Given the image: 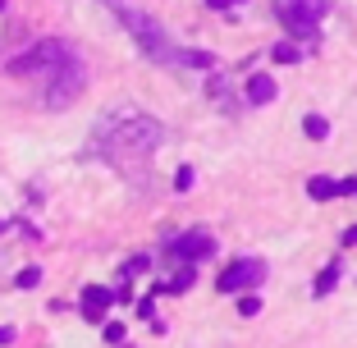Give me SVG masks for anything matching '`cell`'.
Segmentation results:
<instances>
[{
  "label": "cell",
  "mask_w": 357,
  "mask_h": 348,
  "mask_svg": "<svg viewBox=\"0 0 357 348\" xmlns=\"http://www.w3.org/2000/svg\"><path fill=\"white\" fill-rule=\"evenodd\" d=\"M174 64H188V69H215V55H211V51H178Z\"/></svg>",
  "instance_id": "obj_13"
},
{
  "label": "cell",
  "mask_w": 357,
  "mask_h": 348,
  "mask_svg": "<svg viewBox=\"0 0 357 348\" xmlns=\"http://www.w3.org/2000/svg\"><path fill=\"white\" fill-rule=\"evenodd\" d=\"M206 92H211V101H225V78L211 74V87H206Z\"/></svg>",
  "instance_id": "obj_21"
},
{
  "label": "cell",
  "mask_w": 357,
  "mask_h": 348,
  "mask_svg": "<svg viewBox=\"0 0 357 348\" xmlns=\"http://www.w3.org/2000/svg\"><path fill=\"white\" fill-rule=\"evenodd\" d=\"M37 285H42V266H23L14 275V289H37Z\"/></svg>",
  "instance_id": "obj_16"
},
{
  "label": "cell",
  "mask_w": 357,
  "mask_h": 348,
  "mask_svg": "<svg viewBox=\"0 0 357 348\" xmlns=\"http://www.w3.org/2000/svg\"><path fill=\"white\" fill-rule=\"evenodd\" d=\"M0 10H5V0H0Z\"/></svg>",
  "instance_id": "obj_25"
},
{
  "label": "cell",
  "mask_w": 357,
  "mask_h": 348,
  "mask_svg": "<svg viewBox=\"0 0 357 348\" xmlns=\"http://www.w3.org/2000/svg\"><path fill=\"white\" fill-rule=\"evenodd\" d=\"M307 197L312 202H330V197H339V183L326 179V174H312V179H307Z\"/></svg>",
  "instance_id": "obj_10"
},
{
  "label": "cell",
  "mask_w": 357,
  "mask_h": 348,
  "mask_svg": "<svg viewBox=\"0 0 357 348\" xmlns=\"http://www.w3.org/2000/svg\"><path fill=\"white\" fill-rule=\"evenodd\" d=\"M275 92H280V87H275L271 74H252V78H248V87H243V101H248V106H271Z\"/></svg>",
  "instance_id": "obj_9"
},
{
  "label": "cell",
  "mask_w": 357,
  "mask_h": 348,
  "mask_svg": "<svg viewBox=\"0 0 357 348\" xmlns=\"http://www.w3.org/2000/svg\"><path fill=\"white\" fill-rule=\"evenodd\" d=\"M261 280H266L261 257H238V262L225 266V275L215 280V289H220V294H243V289H257Z\"/></svg>",
  "instance_id": "obj_6"
},
{
  "label": "cell",
  "mask_w": 357,
  "mask_h": 348,
  "mask_svg": "<svg viewBox=\"0 0 357 348\" xmlns=\"http://www.w3.org/2000/svg\"><path fill=\"white\" fill-rule=\"evenodd\" d=\"M169 252H174L178 262L197 266L202 257H211V252H215V239H211V234H202V229H192V234H178V239H169Z\"/></svg>",
  "instance_id": "obj_7"
},
{
  "label": "cell",
  "mask_w": 357,
  "mask_h": 348,
  "mask_svg": "<svg viewBox=\"0 0 357 348\" xmlns=\"http://www.w3.org/2000/svg\"><path fill=\"white\" fill-rule=\"evenodd\" d=\"M64 60H74V46L60 42V37H42V42H32L28 51H19L5 69L14 78H51Z\"/></svg>",
  "instance_id": "obj_3"
},
{
  "label": "cell",
  "mask_w": 357,
  "mask_h": 348,
  "mask_svg": "<svg viewBox=\"0 0 357 348\" xmlns=\"http://www.w3.org/2000/svg\"><path fill=\"white\" fill-rule=\"evenodd\" d=\"M271 60H275V64H298V60H303V46L284 37V42H275V46H271Z\"/></svg>",
  "instance_id": "obj_12"
},
{
  "label": "cell",
  "mask_w": 357,
  "mask_h": 348,
  "mask_svg": "<svg viewBox=\"0 0 357 348\" xmlns=\"http://www.w3.org/2000/svg\"><path fill=\"white\" fill-rule=\"evenodd\" d=\"M83 87H87V69H83V60H64L60 69H55L51 78H46V110H64V106H74L78 96H83Z\"/></svg>",
  "instance_id": "obj_4"
},
{
  "label": "cell",
  "mask_w": 357,
  "mask_h": 348,
  "mask_svg": "<svg viewBox=\"0 0 357 348\" xmlns=\"http://www.w3.org/2000/svg\"><path fill=\"white\" fill-rule=\"evenodd\" d=\"M243 0H206V10H238Z\"/></svg>",
  "instance_id": "obj_22"
},
{
  "label": "cell",
  "mask_w": 357,
  "mask_h": 348,
  "mask_svg": "<svg viewBox=\"0 0 357 348\" xmlns=\"http://www.w3.org/2000/svg\"><path fill=\"white\" fill-rule=\"evenodd\" d=\"M110 303H115V289H105V285H87L83 289V317L87 321H101L105 312H110Z\"/></svg>",
  "instance_id": "obj_8"
},
{
  "label": "cell",
  "mask_w": 357,
  "mask_h": 348,
  "mask_svg": "<svg viewBox=\"0 0 357 348\" xmlns=\"http://www.w3.org/2000/svg\"><path fill=\"white\" fill-rule=\"evenodd\" d=\"M344 243H348V248H357V225H353V229L344 234Z\"/></svg>",
  "instance_id": "obj_24"
},
{
  "label": "cell",
  "mask_w": 357,
  "mask_h": 348,
  "mask_svg": "<svg viewBox=\"0 0 357 348\" xmlns=\"http://www.w3.org/2000/svg\"><path fill=\"white\" fill-rule=\"evenodd\" d=\"M174 188H178V192L192 188V165H178V169H174Z\"/></svg>",
  "instance_id": "obj_17"
},
{
  "label": "cell",
  "mask_w": 357,
  "mask_h": 348,
  "mask_svg": "<svg viewBox=\"0 0 357 348\" xmlns=\"http://www.w3.org/2000/svg\"><path fill=\"white\" fill-rule=\"evenodd\" d=\"M303 133L312 137V142H326V137H330V124H326L321 115H307V119H303Z\"/></svg>",
  "instance_id": "obj_15"
},
{
  "label": "cell",
  "mask_w": 357,
  "mask_h": 348,
  "mask_svg": "<svg viewBox=\"0 0 357 348\" xmlns=\"http://www.w3.org/2000/svg\"><path fill=\"white\" fill-rule=\"evenodd\" d=\"M0 344H14V326H0Z\"/></svg>",
  "instance_id": "obj_23"
},
{
  "label": "cell",
  "mask_w": 357,
  "mask_h": 348,
  "mask_svg": "<svg viewBox=\"0 0 357 348\" xmlns=\"http://www.w3.org/2000/svg\"><path fill=\"white\" fill-rule=\"evenodd\" d=\"M133 275H147V257H133V262L124 266V280H133Z\"/></svg>",
  "instance_id": "obj_19"
},
{
  "label": "cell",
  "mask_w": 357,
  "mask_h": 348,
  "mask_svg": "<svg viewBox=\"0 0 357 348\" xmlns=\"http://www.w3.org/2000/svg\"><path fill=\"white\" fill-rule=\"evenodd\" d=\"M165 142V124L137 110H110L96 119L92 128V147H105L115 156H137V151H156Z\"/></svg>",
  "instance_id": "obj_1"
},
{
  "label": "cell",
  "mask_w": 357,
  "mask_h": 348,
  "mask_svg": "<svg viewBox=\"0 0 357 348\" xmlns=\"http://www.w3.org/2000/svg\"><path fill=\"white\" fill-rule=\"evenodd\" d=\"M105 339H110V344H124V326H119V321H105Z\"/></svg>",
  "instance_id": "obj_20"
},
{
  "label": "cell",
  "mask_w": 357,
  "mask_h": 348,
  "mask_svg": "<svg viewBox=\"0 0 357 348\" xmlns=\"http://www.w3.org/2000/svg\"><path fill=\"white\" fill-rule=\"evenodd\" d=\"M192 280H197V266H188V262H183V266L174 271V280H165L160 289H169V294H188V289H192Z\"/></svg>",
  "instance_id": "obj_11"
},
{
  "label": "cell",
  "mask_w": 357,
  "mask_h": 348,
  "mask_svg": "<svg viewBox=\"0 0 357 348\" xmlns=\"http://www.w3.org/2000/svg\"><path fill=\"white\" fill-rule=\"evenodd\" d=\"M275 10H280V23L294 32V37H307V42H312L321 19H326V10H330V0H280Z\"/></svg>",
  "instance_id": "obj_5"
},
{
  "label": "cell",
  "mask_w": 357,
  "mask_h": 348,
  "mask_svg": "<svg viewBox=\"0 0 357 348\" xmlns=\"http://www.w3.org/2000/svg\"><path fill=\"white\" fill-rule=\"evenodd\" d=\"M335 285H339V266H326V271L316 275L312 294H316V298H326V294H330V289H335Z\"/></svg>",
  "instance_id": "obj_14"
},
{
  "label": "cell",
  "mask_w": 357,
  "mask_h": 348,
  "mask_svg": "<svg viewBox=\"0 0 357 348\" xmlns=\"http://www.w3.org/2000/svg\"><path fill=\"white\" fill-rule=\"evenodd\" d=\"M257 312H261V298H257V294H248V298L238 303V317H257Z\"/></svg>",
  "instance_id": "obj_18"
},
{
  "label": "cell",
  "mask_w": 357,
  "mask_h": 348,
  "mask_svg": "<svg viewBox=\"0 0 357 348\" xmlns=\"http://www.w3.org/2000/svg\"><path fill=\"white\" fill-rule=\"evenodd\" d=\"M105 5H110V10L119 14V23H124V28L133 32V42L142 46V55H147V60H156V64H174V60H178V51L169 46V37L160 32V23L151 19V14L133 10L128 0H105Z\"/></svg>",
  "instance_id": "obj_2"
}]
</instances>
